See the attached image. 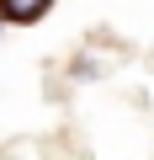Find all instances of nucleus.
Wrapping results in <instances>:
<instances>
[{
  "label": "nucleus",
  "mask_w": 154,
  "mask_h": 160,
  "mask_svg": "<svg viewBox=\"0 0 154 160\" xmlns=\"http://www.w3.org/2000/svg\"><path fill=\"white\" fill-rule=\"evenodd\" d=\"M53 0H0V22H11V27H32L37 16H48Z\"/></svg>",
  "instance_id": "nucleus-1"
}]
</instances>
